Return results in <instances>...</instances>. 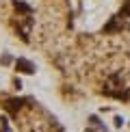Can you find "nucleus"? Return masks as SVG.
I'll return each mask as SVG.
<instances>
[{
    "mask_svg": "<svg viewBox=\"0 0 130 132\" xmlns=\"http://www.w3.org/2000/svg\"><path fill=\"white\" fill-rule=\"evenodd\" d=\"M15 65H18L22 71H32V65L28 61H24V59H18V63H15Z\"/></svg>",
    "mask_w": 130,
    "mask_h": 132,
    "instance_id": "nucleus-1",
    "label": "nucleus"
}]
</instances>
